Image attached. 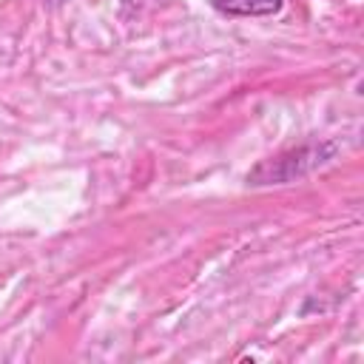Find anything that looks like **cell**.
<instances>
[{
	"instance_id": "1",
	"label": "cell",
	"mask_w": 364,
	"mask_h": 364,
	"mask_svg": "<svg viewBox=\"0 0 364 364\" xmlns=\"http://www.w3.org/2000/svg\"><path fill=\"white\" fill-rule=\"evenodd\" d=\"M338 142L336 139H316V142H304L287 151H279L262 162H256L245 182L250 188H264V185H284V182H296L310 176L313 171L330 165L338 156Z\"/></svg>"
},
{
	"instance_id": "3",
	"label": "cell",
	"mask_w": 364,
	"mask_h": 364,
	"mask_svg": "<svg viewBox=\"0 0 364 364\" xmlns=\"http://www.w3.org/2000/svg\"><path fill=\"white\" fill-rule=\"evenodd\" d=\"M51 3H60V0H51Z\"/></svg>"
},
{
	"instance_id": "2",
	"label": "cell",
	"mask_w": 364,
	"mask_h": 364,
	"mask_svg": "<svg viewBox=\"0 0 364 364\" xmlns=\"http://www.w3.org/2000/svg\"><path fill=\"white\" fill-rule=\"evenodd\" d=\"M225 17H270L279 14L284 0H208Z\"/></svg>"
}]
</instances>
